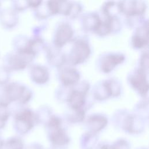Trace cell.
<instances>
[{"label": "cell", "mask_w": 149, "mask_h": 149, "mask_svg": "<svg viewBox=\"0 0 149 149\" xmlns=\"http://www.w3.org/2000/svg\"><path fill=\"white\" fill-rule=\"evenodd\" d=\"M32 96V91L25 84L17 81H10L0 87V107H9L14 102L24 106L30 101Z\"/></svg>", "instance_id": "6da1fadb"}, {"label": "cell", "mask_w": 149, "mask_h": 149, "mask_svg": "<svg viewBox=\"0 0 149 149\" xmlns=\"http://www.w3.org/2000/svg\"><path fill=\"white\" fill-rule=\"evenodd\" d=\"M112 122L116 127L130 134H140L146 127L144 117L122 110L116 112L112 117Z\"/></svg>", "instance_id": "7a4b0ae2"}, {"label": "cell", "mask_w": 149, "mask_h": 149, "mask_svg": "<svg viewBox=\"0 0 149 149\" xmlns=\"http://www.w3.org/2000/svg\"><path fill=\"white\" fill-rule=\"evenodd\" d=\"M47 138L52 147L65 149L70 142L67 130L62 125V120L52 115L45 125Z\"/></svg>", "instance_id": "3957f363"}, {"label": "cell", "mask_w": 149, "mask_h": 149, "mask_svg": "<svg viewBox=\"0 0 149 149\" xmlns=\"http://www.w3.org/2000/svg\"><path fill=\"white\" fill-rule=\"evenodd\" d=\"M12 116L13 130L21 137L28 134L37 125L35 112L24 106H20L16 109Z\"/></svg>", "instance_id": "277c9868"}, {"label": "cell", "mask_w": 149, "mask_h": 149, "mask_svg": "<svg viewBox=\"0 0 149 149\" xmlns=\"http://www.w3.org/2000/svg\"><path fill=\"white\" fill-rule=\"evenodd\" d=\"M91 49L87 40L83 38H76L68 55H65L66 62L76 65L84 62L89 57Z\"/></svg>", "instance_id": "5b68a950"}, {"label": "cell", "mask_w": 149, "mask_h": 149, "mask_svg": "<svg viewBox=\"0 0 149 149\" xmlns=\"http://www.w3.org/2000/svg\"><path fill=\"white\" fill-rule=\"evenodd\" d=\"M34 56L21 54L15 51L7 52L2 59V66L11 73L26 69L34 59Z\"/></svg>", "instance_id": "8992f818"}, {"label": "cell", "mask_w": 149, "mask_h": 149, "mask_svg": "<svg viewBox=\"0 0 149 149\" xmlns=\"http://www.w3.org/2000/svg\"><path fill=\"white\" fill-rule=\"evenodd\" d=\"M147 74L148 71L139 67L132 71L128 76L130 86L143 97L147 95L148 90Z\"/></svg>", "instance_id": "52a82bcc"}, {"label": "cell", "mask_w": 149, "mask_h": 149, "mask_svg": "<svg viewBox=\"0 0 149 149\" xmlns=\"http://www.w3.org/2000/svg\"><path fill=\"white\" fill-rule=\"evenodd\" d=\"M73 36V30L68 22H61L56 27L54 36V44L61 48L70 42Z\"/></svg>", "instance_id": "ba28073f"}, {"label": "cell", "mask_w": 149, "mask_h": 149, "mask_svg": "<svg viewBox=\"0 0 149 149\" xmlns=\"http://www.w3.org/2000/svg\"><path fill=\"white\" fill-rule=\"evenodd\" d=\"M125 56L121 53H108L101 56L98 61V66L104 73L111 72L118 65L123 63Z\"/></svg>", "instance_id": "9c48e42d"}, {"label": "cell", "mask_w": 149, "mask_h": 149, "mask_svg": "<svg viewBox=\"0 0 149 149\" xmlns=\"http://www.w3.org/2000/svg\"><path fill=\"white\" fill-rule=\"evenodd\" d=\"M120 13L129 16H143L147 8L144 1H125L118 2Z\"/></svg>", "instance_id": "30bf717a"}, {"label": "cell", "mask_w": 149, "mask_h": 149, "mask_svg": "<svg viewBox=\"0 0 149 149\" xmlns=\"http://www.w3.org/2000/svg\"><path fill=\"white\" fill-rule=\"evenodd\" d=\"M108 120L106 116L101 113H94L90 115L85 122L87 132L98 134L108 125Z\"/></svg>", "instance_id": "8fae6325"}, {"label": "cell", "mask_w": 149, "mask_h": 149, "mask_svg": "<svg viewBox=\"0 0 149 149\" xmlns=\"http://www.w3.org/2000/svg\"><path fill=\"white\" fill-rule=\"evenodd\" d=\"M19 15L10 7L0 10V25L5 30L14 29L19 23Z\"/></svg>", "instance_id": "7c38bea8"}, {"label": "cell", "mask_w": 149, "mask_h": 149, "mask_svg": "<svg viewBox=\"0 0 149 149\" xmlns=\"http://www.w3.org/2000/svg\"><path fill=\"white\" fill-rule=\"evenodd\" d=\"M80 75L79 72L72 67H65L60 70L59 79L62 86L72 87L79 82Z\"/></svg>", "instance_id": "4fadbf2b"}, {"label": "cell", "mask_w": 149, "mask_h": 149, "mask_svg": "<svg viewBox=\"0 0 149 149\" xmlns=\"http://www.w3.org/2000/svg\"><path fill=\"white\" fill-rule=\"evenodd\" d=\"M48 69L40 65H31L29 68V76L31 80L38 84L47 83L49 77Z\"/></svg>", "instance_id": "5bb4252c"}, {"label": "cell", "mask_w": 149, "mask_h": 149, "mask_svg": "<svg viewBox=\"0 0 149 149\" xmlns=\"http://www.w3.org/2000/svg\"><path fill=\"white\" fill-rule=\"evenodd\" d=\"M147 21L145 22L139 27L136 28V33L132 36V44L136 49H141L148 44L147 38Z\"/></svg>", "instance_id": "9a60e30c"}, {"label": "cell", "mask_w": 149, "mask_h": 149, "mask_svg": "<svg viewBox=\"0 0 149 149\" xmlns=\"http://www.w3.org/2000/svg\"><path fill=\"white\" fill-rule=\"evenodd\" d=\"M45 49L47 60L51 65L59 68L66 62L65 55L61 52V48L54 46L51 47H45Z\"/></svg>", "instance_id": "2e32d148"}, {"label": "cell", "mask_w": 149, "mask_h": 149, "mask_svg": "<svg viewBox=\"0 0 149 149\" xmlns=\"http://www.w3.org/2000/svg\"><path fill=\"white\" fill-rule=\"evenodd\" d=\"M101 21V19L98 15L94 12L84 13L81 17L82 26L86 31H91L95 33Z\"/></svg>", "instance_id": "e0dca14e"}, {"label": "cell", "mask_w": 149, "mask_h": 149, "mask_svg": "<svg viewBox=\"0 0 149 149\" xmlns=\"http://www.w3.org/2000/svg\"><path fill=\"white\" fill-rule=\"evenodd\" d=\"M98 143V134L86 131L80 136L79 146L81 149H95Z\"/></svg>", "instance_id": "ac0fdd59"}, {"label": "cell", "mask_w": 149, "mask_h": 149, "mask_svg": "<svg viewBox=\"0 0 149 149\" xmlns=\"http://www.w3.org/2000/svg\"><path fill=\"white\" fill-rule=\"evenodd\" d=\"M93 95L97 100L103 101L111 97V91L107 80L96 84L93 88Z\"/></svg>", "instance_id": "d6986e66"}, {"label": "cell", "mask_w": 149, "mask_h": 149, "mask_svg": "<svg viewBox=\"0 0 149 149\" xmlns=\"http://www.w3.org/2000/svg\"><path fill=\"white\" fill-rule=\"evenodd\" d=\"M65 119L71 123H78L82 122L85 119V109H71L65 113Z\"/></svg>", "instance_id": "ffe728a7"}, {"label": "cell", "mask_w": 149, "mask_h": 149, "mask_svg": "<svg viewBox=\"0 0 149 149\" xmlns=\"http://www.w3.org/2000/svg\"><path fill=\"white\" fill-rule=\"evenodd\" d=\"M25 144L21 136H13L5 140L2 149H24Z\"/></svg>", "instance_id": "44dd1931"}, {"label": "cell", "mask_w": 149, "mask_h": 149, "mask_svg": "<svg viewBox=\"0 0 149 149\" xmlns=\"http://www.w3.org/2000/svg\"><path fill=\"white\" fill-rule=\"evenodd\" d=\"M35 114L37 125L42 124L44 126L52 116V111L48 107H42L39 108L38 110L35 112Z\"/></svg>", "instance_id": "7402d4cb"}, {"label": "cell", "mask_w": 149, "mask_h": 149, "mask_svg": "<svg viewBox=\"0 0 149 149\" xmlns=\"http://www.w3.org/2000/svg\"><path fill=\"white\" fill-rule=\"evenodd\" d=\"M102 13L106 17L117 16V14L120 13L118 3L115 2H107L102 6Z\"/></svg>", "instance_id": "603a6c76"}, {"label": "cell", "mask_w": 149, "mask_h": 149, "mask_svg": "<svg viewBox=\"0 0 149 149\" xmlns=\"http://www.w3.org/2000/svg\"><path fill=\"white\" fill-rule=\"evenodd\" d=\"M11 115L9 107H0V132L5 128Z\"/></svg>", "instance_id": "cb8c5ba5"}, {"label": "cell", "mask_w": 149, "mask_h": 149, "mask_svg": "<svg viewBox=\"0 0 149 149\" xmlns=\"http://www.w3.org/2000/svg\"><path fill=\"white\" fill-rule=\"evenodd\" d=\"M110 89L111 97H118L121 93V84L116 79H109L107 80Z\"/></svg>", "instance_id": "d4e9b609"}, {"label": "cell", "mask_w": 149, "mask_h": 149, "mask_svg": "<svg viewBox=\"0 0 149 149\" xmlns=\"http://www.w3.org/2000/svg\"><path fill=\"white\" fill-rule=\"evenodd\" d=\"M111 149H130V144L126 139L119 138L111 144Z\"/></svg>", "instance_id": "484cf974"}, {"label": "cell", "mask_w": 149, "mask_h": 149, "mask_svg": "<svg viewBox=\"0 0 149 149\" xmlns=\"http://www.w3.org/2000/svg\"><path fill=\"white\" fill-rule=\"evenodd\" d=\"M11 72L2 65L0 66V87L5 86L10 82Z\"/></svg>", "instance_id": "4316f807"}, {"label": "cell", "mask_w": 149, "mask_h": 149, "mask_svg": "<svg viewBox=\"0 0 149 149\" xmlns=\"http://www.w3.org/2000/svg\"><path fill=\"white\" fill-rule=\"evenodd\" d=\"M17 13L26 10L29 6L27 1H13L11 2V7Z\"/></svg>", "instance_id": "83f0119b"}, {"label": "cell", "mask_w": 149, "mask_h": 149, "mask_svg": "<svg viewBox=\"0 0 149 149\" xmlns=\"http://www.w3.org/2000/svg\"><path fill=\"white\" fill-rule=\"evenodd\" d=\"M82 10L81 5L77 2H72V6L69 15V17L71 19H75L80 13Z\"/></svg>", "instance_id": "f1b7e54d"}, {"label": "cell", "mask_w": 149, "mask_h": 149, "mask_svg": "<svg viewBox=\"0 0 149 149\" xmlns=\"http://www.w3.org/2000/svg\"><path fill=\"white\" fill-rule=\"evenodd\" d=\"M148 52H144L141 56L140 61V65L139 68L148 71Z\"/></svg>", "instance_id": "f546056e"}, {"label": "cell", "mask_w": 149, "mask_h": 149, "mask_svg": "<svg viewBox=\"0 0 149 149\" xmlns=\"http://www.w3.org/2000/svg\"><path fill=\"white\" fill-rule=\"evenodd\" d=\"M24 149H45V148L44 146L40 143H37V142H33L27 145L26 146H25V147Z\"/></svg>", "instance_id": "4dcf8cb0"}, {"label": "cell", "mask_w": 149, "mask_h": 149, "mask_svg": "<svg viewBox=\"0 0 149 149\" xmlns=\"http://www.w3.org/2000/svg\"><path fill=\"white\" fill-rule=\"evenodd\" d=\"M111 144L107 141L98 142L97 144L95 149H111Z\"/></svg>", "instance_id": "1f68e13d"}, {"label": "cell", "mask_w": 149, "mask_h": 149, "mask_svg": "<svg viewBox=\"0 0 149 149\" xmlns=\"http://www.w3.org/2000/svg\"><path fill=\"white\" fill-rule=\"evenodd\" d=\"M41 1H27V4L29 8L33 9L37 8L42 3Z\"/></svg>", "instance_id": "d6a6232c"}, {"label": "cell", "mask_w": 149, "mask_h": 149, "mask_svg": "<svg viewBox=\"0 0 149 149\" xmlns=\"http://www.w3.org/2000/svg\"><path fill=\"white\" fill-rule=\"evenodd\" d=\"M4 141H5V139L2 137V136L0 134V149L3 148Z\"/></svg>", "instance_id": "836d02e7"}, {"label": "cell", "mask_w": 149, "mask_h": 149, "mask_svg": "<svg viewBox=\"0 0 149 149\" xmlns=\"http://www.w3.org/2000/svg\"><path fill=\"white\" fill-rule=\"evenodd\" d=\"M136 149H148L147 148H145V147H139V148H137Z\"/></svg>", "instance_id": "e575fe53"}]
</instances>
